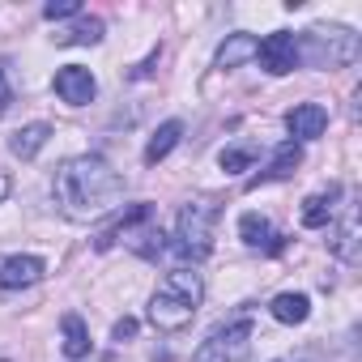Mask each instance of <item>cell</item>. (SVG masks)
Returning <instances> with one entry per match:
<instances>
[{
  "label": "cell",
  "mask_w": 362,
  "mask_h": 362,
  "mask_svg": "<svg viewBox=\"0 0 362 362\" xmlns=\"http://www.w3.org/2000/svg\"><path fill=\"white\" fill-rule=\"evenodd\" d=\"M56 201L64 209V218L73 222H90V218H103L119 205V192H124V179L111 170L107 158L98 153H81V158H69L60 170H56Z\"/></svg>",
  "instance_id": "obj_1"
},
{
  "label": "cell",
  "mask_w": 362,
  "mask_h": 362,
  "mask_svg": "<svg viewBox=\"0 0 362 362\" xmlns=\"http://www.w3.org/2000/svg\"><path fill=\"white\" fill-rule=\"evenodd\" d=\"M201 298H205V281L201 273L192 269H175L158 281L153 298H149V324L158 332H179V328H188L192 315L201 311Z\"/></svg>",
  "instance_id": "obj_2"
},
{
  "label": "cell",
  "mask_w": 362,
  "mask_h": 362,
  "mask_svg": "<svg viewBox=\"0 0 362 362\" xmlns=\"http://www.w3.org/2000/svg\"><path fill=\"white\" fill-rule=\"evenodd\" d=\"M128 243L136 256H145V260H158L162 252H166V243H162V230H158V218H153V205H128L124 214H115V222L107 226V230H98V239H94V247L98 252H107L111 243Z\"/></svg>",
  "instance_id": "obj_3"
},
{
  "label": "cell",
  "mask_w": 362,
  "mask_h": 362,
  "mask_svg": "<svg viewBox=\"0 0 362 362\" xmlns=\"http://www.w3.org/2000/svg\"><path fill=\"white\" fill-rule=\"evenodd\" d=\"M214 222H218V209L214 205H205V201H192V205H184L179 209V218H175V252L184 256V260H205L209 256V247H214Z\"/></svg>",
  "instance_id": "obj_4"
},
{
  "label": "cell",
  "mask_w": 362,
  "mask_h": 362,
  "mask_svg": "<svg viewBox=\"0 0 362 362\" xmlns=\"http://www.w3.org/2000/svg\"><path fill=\"white\" fill-rule=\"evenodd\" d=\"M311 60V64H328V69H337V64H349L354 56H358V39L349 35V30H341V26H332V30H311L307 39H298V60Z\"/></svg>",
  "instance_id": "obj_5"
},
{
  "label": "cell",
  "mask_w": 362,
  "mask_h": 362,
  "mask_svg": "<svg viewBox=\"0 0 362 362\" xmlns=\"http://www.w3.org/2000/svg\"><path fill=\"white\" fill-rule=\"evenodd\" d=\"M256 60H260V69H264V73H273V77H286V73H294V69H298V35H290V30H277V35L260 39V47H256Z\"/></svg>",
  "instance_id": "obj_6"
},
{
  "label": "cell",
  "mask_w": 362,
  "mask_h": 362,
  "mask_svg": "<svg viewBox=\"0 0 362 362\" xmlns=\"http://www.w3.org/2000/svg\"><path fill=\"white\" fill-rule=\"evenodd\" d=\"M56 94H60L69 107H86V103L98 94V81H94L90 69H81V64H64V69L56 73Z\"/></svg>",
  "instance_id": "obj_7"
},
{
  "label": "cell",
  "mask_w": 362,
  "mask_h": 362,
  "mask_svg": "<svg viewBox=\"0 0 362 362\" xmlns=\"http://www.w3.org/2000/svg\"><path fill=\"white\" fill-rule=\"evenodd\" d=\"M286 128H290V141H315L324 136L328 128V111L320 103H298L290 115H286Z\"/></svg>",
  "instance_id": "obj_8"
},
{
  "label": "cell",
  "mask_w": 362,
  "mask_h": 362,
  "mask_svg": "<svg viewBox=\"0 0 362 362\" xmlns=\"http://www.w3.org/2000/svg\"><path fill=\"white\" fill-rule=\"evenodd\" d=\"M209 345L218 349L222 362H239V358H247V345H252V320H235V324L218 328V332L209 337Z\"/></svg>",
  "instance_id": "obj_9"
},
{
  "label": "cell",
  "mask_w": 362,
  "mask_h": 362,
  "mask_svg": "<svg viewBox=\"0 0 362 362\" xmlns=\"http://www.w3.org/2000/svg\"><path fill=\"white\" fill-rule=\"evenodd\" d=\"M43 273H47V264L39 256H5L0 260V286L5 290L35 286V281H43Z\"/></svg>",
  "instance_id": "obj_10"
},
{
  "label": "cell",
  "mask_w": 362,
  "mask_h": 362,
  "mask_svg": "<svg viewBox=\"0 0 362 362\" xmlns=\"http://www.w3.org/2000/svg\"><path fill=\"white\" fill-rule=\"evenodd\" d=\"M298 162H303V149H298V141H281V145L273 149V162H269V170H260V175L252 179V188H256V184H264V179H290Z\"/></svg>",
  "instance_id": "obj_11"
},
{
  "label": "cell",
  "mask_w": 362,
  "mask_h": 362,
  "mask_svg": "<svg viewBox=\"0 0 362 362\" xmlns=\"http://www.w3.org/2000/svg\"><path fill=\"white\" fill-rule=\"evenodd\" d=\"M256 47H260L256 35H230L218 47V69H239L243 60H256Z\"/></svg>",
  "instance_id": "obj_12"
},
{
  "label": "cell",
  "mask_w": 362,
  "mask_h": 362,
  "mask_svg": "<svg viewBox=\"0 0 362 362\" xmlns=\"http://www.w3.org/2000/svg\"><path fill=\"white\" fill-rule=\"evenodd\" d=\"M179 136H184V124H179V119L158 124V132H153V136H149V145H145V162H149V166H158V162L179 145Z\"/></svg>",
  "instance_id": "obj_13"
},
{
  "label": "cell",
  "mask_w": 362,
  "mask_h": 362,
  "mask_svg": "<svg viewBox=\"0 0 362 362\" xmlns=\"http://www.w3.org/2000/svg\"><path fill=\"white\" fill-rule=\"evenodd\" d=\"M47 136H52V128L47 124H26V128H18L13 136H9V149H13V158H35L43 145H47Z\"/></svg>",
  "instance_id": "obj_14"
},
{
  "label": "cell",
  "mask_w": 362,
  "mask_h": 362,
  "mask_svg": "<svg viewBox=\"0 0 362 362\" xmlns=\"http://www.w3.org/2000/svg\"><path fill=\"white\" fill-rule=\"evenodd\" d=\"M332 252L341 256V260H358V205H345V218H341V226H337V239H332Z\"/></svg>",
  "instance_id": "obj_15"
},
{
  "label": "cell",
  "mask_w": 362,
  "mask_h": 362,
  "mask_svg": "<svg viewBox=\"0 0 362 362\" xmlns=\"http://www.w3.org/2000/svg\"><path fill=\"white\" fill-rule=\"evenodd\" d=\"M239 235H243V243L247 247H269V252H277L281 243H277V235H273V226L260 218V214H243L239 218Z\"/></svg>",
  "instance_id": "obj_16"
},
{
  "label": "cell",
  "mask_w": 362,
  "mask_h": 362,
  "mask_svg": "<svg viewBox=\"0 0 362 362\" xmlns=\"http://www.w3.org/2000/svg\"><path fill=\"white\" fill-rule=\"evenodd\" d=\"M60 328H64V358H73V362L86 358V354H90V328H86V320L69 311V315L60 320Z\"/></svg>",
  "instance_id": "obj_17"
},
{
  "label": "cell",
  "mask_w": 362,
  "mask_h": 362,
  "mask_svg": "<svg viewBox=\"0 0 362 362\" xmlns=\"http://www.w3.org/2000/svg\"><path fill=\"white\" fill-rule=\"evenodd\" d=\"M269 311H273L277 324H303V320L311 315V298H307V294H277Z\"/></svg>",
  "instance_id": "obj_18"
},
{
  "label": "cell",
  "mask_w": 362,
  "mask_h": 362,
  "mask_svg": "<svg viewBox=\"0 0 362 362\" xmlns=\"http://www.w3.org/2000/svg\"><path fill=\"white\" fill-rule=\"evenodd\" d=\"M341 192L337 188H328V192H315V197H307V205H303V226H328L332 222V201H337Z\"/></svg>",
  "instance_id": "obj_19"
},
{
  "label": "cell",
  "mask_w": 362,
  "mask_h": 362,
  "mask_svg": "<svg viewBox=\"0 0 362 362\" xmlns=\"http://www.w3.org/2000/svg\"><path fill=\"white\" fill-rule=\"evenodd\" d=\"M103 18H81L77 26H69L64 35H56V43H64V47H86V43H98L103 39Z\"/></svg>",
  "instance_id": "obj_20"
},
{
  "label": "cell",
  "mask_w": 362,
  "mask_h": 362,
  "mask_svg": "<svg viewBox=\"0 0 362 362\" xmlns=\"http://www.w3.org/2000/svg\"><path fill=\"white\" fill-rule=\"evenodd\" d=\"M256 158H260V149H256V145H230V149H222V158H218V162H222V170H226V175H239V170H247Z\"/></svg>",
  "instance_id": "obj_21"
},
{
  "label": "cell",
  "mask_w": 362,
  "mask_h": 362,
  "mask_svg": "<svg viewBox=\"0 0 362 362\" xmlns=\"http://www.w3.org/2000/svg\"><path fill=\"white\" fill-rule=\"evenodd\" d=\"M77 13H81L77 0H52V5L43 9V18H47V22H64V18H77Z\"/></svg>",
  "instance_id": "obj_22"
},
{
  "label": "cell",
  "mask_w": 362,
  "mask_h": 362,
  "mask_svg": "<svg viewBox=\"0 0 362 362\" xmlns=\"http://www.w3.org/2000/svg\"><path fill=\"white\" fill-rule=\"evenodd\" d=\"M111 337H115V341H128V337H136V320H132V315H124V320L111 328Z\"/></svg>",
  "instance_id": "obj_23"
},
{
  "label": "cell",
  "mask_w": 362,
  "mask_h": 362,
  "mask_svg": "<svg viewBox=\"0 0 362 362\" xmlns=\"http://www.w3.org/2000/svg\"><path fill=\"white\" fill-rule=\"evenodd\" d=\"M9 103H13V90H9V81H5V73H0V115L9 111Z\"/></svg>",
  "instance_id": "obj_24"
},
{
  "label": "cell",
  "mask_w": 362,
  "mask_h": 362,
  "mask_svg": "<svg viewBox=\"0 0 362 362\" xmlns=\"http://www.w3.org/2000/svg\"><path fill=\"white\" fill-rule=\"evenodd\" d=\"M5 197H9V175L0 170V201H5Z\"/></svg>",
  "instance_id": "obj_25"
}]
</instances>
